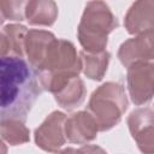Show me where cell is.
Returning <instances> with one entry per match:
<instances>
[{"instance_id":"2e32d148","label":"cell","mask_w":154,"mask_h":154,"mask_svg":"<svg viewBox=\"0 0 154 154\" xmlns=\"http://www.w3.org/2000/svg\"><path fill=\"white\" fill-rule=\"evenodd\" d=\"M30 131L24 122L18 119H1V138L10 146H19L29 142Z\"/></svg>"},{"instance_id":"6da1fadb","label":"cell","mask_w":154,"mask_h":154,"mask_svg":"<svg viewBox=\"0 0 154 154\" xmlns=\"http://www.w3.org/2000/svg\"><path fill=\"white\" fill-rule=\"evenodd\" d=\"M35 70L23 58L1 57V119H18L25 123L31 107L42 93Z\"/></svg>"},{"instance_id":"9c48e42d","label":"cell","mask_w":154,"mask_h":154,"mask_svg":"<svg viewBox=\"0 0 154 154\" xmlns=\"http://www.w3.org/2000/svg\"><path fill=\"white\" fill-rule=\"evenodd\" d=\"M99 126L88 111H79L71 114L65 123L66 140L71 143L85 144L96 138Z\"/></svg>"},{"instance_id":"277c9868","label":"cell","mask_w":154,"mask_h":154,"mask_svg":"<svg viewBox=\"0 0 154 154\" xmlns=\"http://www.w3.org/2000/svg\"><path fill=\"white\" fill-rule=\"evenodd\" d=\"M128 106L124 87L117 82H106L93 91L87 111L95 119L99 130L107 131L120 123Z\"/></svg>"},{"instance_id":"7c38bea8","label":"cell","mask_w":154,"mask_h":154,"mask_svg":"<svg viewBox=\"0 0 154 154\" xmlns=\"http://www.w3.org/2000/svg\"><path fill=\"white\" fill-rule=\"evenodd\" d=\"M28 29L20 24H8L1 30L0 36V52L1 57H18L23 58L25 54L24 43Z\"/></svg>"},{"instance_id":"ba28073f","label":"cell","mask_w":154,"mask_h":154,"mask_svg":"<svg viewBox=\"0 0 154 154\" xmlns=\"http://www.w3.org/2000/svg\"><path fill=\"white\" fill-rule=\"evenodd\" d=\"M118 58L125 67L135 63L154 60V30L124 41L118 49Z\"/></svg>"},{"instance_id":"d6986e66","label":"cell","mask_w":154,"mask_h":154,"mask_svg":"<svg viewBox=\"0 0 154 154\" xmlns=\"http://www.w3.org/2000/svg\"><path fill=\"white\" fill-rule=\"evenodd\" d=\"M55 154H77V149H75L72 147H67V148H65L63 150L57 152Z\"/></svg>"},{"instance_id":"4fadbf2b","label":"cell","mask_w":154,"mask_h":154,"mask_svg":"<svg viewBox=\"0 0 154 154\" xmlns=\"http://www.w3.org/2000/svg\"><path fill=\"white\" fill-rule=\"evenodd\" d=\"M24 16L31 25L51 26L58 18V6L52 0H31L25 5Z\"/></svg>"},{"instance_id":"52a82bcc","label":"cell","mask_w":154,"mask_h":154,"mask_svg":"<svg viewBox=\"0 0 154 154\" xmlns=\"http://www.w3.org/2000/svg\"><path fill=\"white\" fill-rule=\"evenodd\" d=\"M128 126L142 154H154V111L137 108L128 117Z\"/></svg>"},{"instance_id":"7a4b0ae2","label":"cell","mask_w":154,"mask_h":154,"mask_svg":"<svg viewBox=\"0 0 154 154\" xmlns=\"http://www.w3.org/2000/svg\"><path fill=\"white\" fill-rule=\"evenodd\" d=\"M81 71L82 61L75 45L67 40L55 38L38 69V81L42 89L54 95L72 78L78 77Z\"/></svg>"},{"instance_id":"3957f363","label":"cell","mask_w":154,"mask_h":154,"mask_svg":"<svg viewBox=\"0 0 154 154\" xmlns=\"http://www.w3.org/2000/svg\"><path fill=\"white\" fill-rule=\"evenodd\" d=\"M117 17L103 1H90L85 5L77 28V37L84 52L106 51L108 35L118 28Z\"/></svg>"},{"instance_id":"5bb4252c","label":"cell","mask_w":154,"mask_h":154,"mask_svg":"<svg viewBox=\"0 0 154 154\" xmlns=\"http://www.w3.org/2000/svg\"><path fill=\"white\" fill-rule=\"evenodd\" d=\"M85 85L82 78L75 77L72 78L63 89L54 94V99L57 103L67 111H72L73 108L82 105L85 99Z\"/></svg>"},{"instance_id":"5b68a950","label":"cell","mask_w":154,"mask_h":154,"mask_svg":"<svg viewBox=\"0 0 154 154\" xmlns=\"http://www.w3.org/2000/svg\"><path fill=\"white\" fill-rule=\"evenodd\" d=\"M126 84L131 101L142 106L154 96V63L140 61L130 65L126 72Z\"/></svg>"},{"instance_id":"e0dca14e","label":"cell","mask_w":154,"mask_h":154,"mask_svg":"<svg viewBox=\"0 0 154 154\" xmlns=\"http://www.w3.org/2000/svg\"><path fill=\"white\" fill-rule=\"evenodd\" d=\"M26 1H1L0 8H1V18L2 20L10 19V20H23L25 18L24 10H25Z\"/></svg>"},{"instance_id":"8fae6325","label":"cell","mask_w":154,"mask_h":154,"mask_svg":"<svg viewBox=\"0 0 154 154\" xmlns=\"http://www.w3.org/2000/svg\"><path fill=\"white\" fill-rule=\"evenodd\" d=\"M55 38L57 37L54 36V34L47 30L31 29L28 31L24 49L28 61L34 69L38 70L41 67L42 63L46 59L48 49Z\"/></svg>"},{"instance_id":"8992f818","label":"cell","mask_w":154,"mask_h":154,"mask_svg":"<svg viewBox=\"0 0 154 154\" xmlns=\"http://www.w3.org/2000/svg\"><path fill=\"white\" fill-rule=\"evenodd\" d=\"M67 117L60 111L52 112L35 130V143L45 152L57 153L65 144V123Z\"/></svg>"},{"instance_id":"9a60e30c","label":"cell","mask_w":154,"mask_h":154,"mask_svg":"<svg viewBox=\"0 0 154 154\" xmlns=\"http://www.w3.org/2000/svg\"><path fill=\"white\" fill-rule=\"evenodd\" d=\"M79 58L82 61V72L93 81H101L107 71L111 54L107 51L100 53H88L79 52Z\"/></svg>"},{"instance_id":"ac0fdd59","label":"cell","mask_w":154,"mask_h":154,"mask_svg":"<svg viewBox=\"0 0 154 154\" xmlns=\"http://www.w3.org/2000/svg\"><path fill=\"white\" fill-rule=\"evenodd\" d=\"M77 154H107L101 147L95 144H84L77 149Z\"/></svg>"},{"instance_id":"30bf717a","label":"cell","mask_w":154,"mask_h":154,"mask_svg":"<svg viewBox=\"0 0 154 154\" xmlns=\"http://www.w3.org/2000/svg\"><path fill=\"white\" fill-rule=\"evenodd\" d=\"M124 26L134 35L154 30V0L134 2L125 14Z\"/></svg>"}]
</instances>
